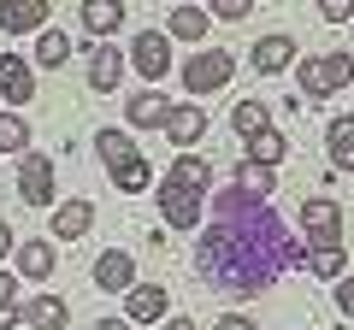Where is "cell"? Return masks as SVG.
<instances>
[{
	"label": "cell",
	"mask_w": 354,
	"mask_h": 330,
	"mask_svg": "<svg viewBox=\"0 0 354 330\" xmlns=\"http://www.w3.org/2000/svg\"><path fill=\"white\" fill-rule=\"evenodd\" d=\"M307 266V242L290 236L272 201L248 189H213L207 195V230L195 248V271L218 295H266L283 271Z\"/></svg>",
	"instance_id": "1"
},
{
	"label": "cell",
	"mask_w": 354,
	"mask_h": 330,
	"mask_svg": "<svg viewBox=\"0 0 354 330\" xmlns=\"http://www.w3.org/2000/svg\"><path fill=\"white\" fill-rule=\"evenodd\" d=\"M230 77H236V53H225V48H201V53L183 59V89H189L195 101L213 95V89H225Z\"/></svg>",
	"instance_id": "2"
},
{
	"label": "cell",
	"mask_w": 354,
	"mask_h": 330,
	"mask_svg": "<svg viewBox=\"0 0 354 330\" xmlns=\"http://www.w3.org/2000/svg\"><path fill=\"white\" fill-rule=\"evenodd\" d=\"M160 218L171 230H201V213H207V195L189 189V183H177V177H160Z\"/></svg>",
	"instance_id": "3"
},
{
	"label": "cell",
	"mask_w": 354,
	"mask_h": 330,
	"mask_svg": "<svg viewBox=\"0 0 354 330\" xmlns=\"http://www.w3.org/2000/svg\"><path fill=\"white\" fill-rule=\"evenodd\" d=\"M130 65L148 77V89H160V77H171V36H160V30H142V36L130 41Z\"/></svg>",
	"instance_id": "4"
},
{
	"label": "cell",
	"mask_w": 354,
	"mask_h": 330,
	"mask_svg": "<svg viewBox=\"0 0 354 330\" xmlns=\"http://www.w3.org/2000/svg\"><path fill=\"white\" fill-rule=\"evenodd\" d=\"M18 195H24V206H53V159L48 153H24L18 159Z\"/></svg>",
	"instance_id": "5"
},
{
	"label": "cell",
	"mask_w": 354,
	"mask_h": 330,
	"mask_svg": "<svg viewBox=\"0 0 354 330\" xmlns=\"http://www.w3.org/2000/svg\"><path fill=\"white\" fill-rule=\"evenodd\" d=\"M301 230H307V242H342V206L330 195H307L301 201Z\"/></svg>",
	"instance_id": "6"
},
{
	"label": "cell",
	"mask_w": 354,
	"mask_h": 330,
	"mask_svg": "<svg viewBox=\"0 0 354 330\" xmlns=\"http://www.w3.org/2000/svg\"><path fill=\"white\" fill-rule=\"evenodd\" d=\"M165 136H171V148L189 153L195 142L207 136V106H201V101H177L171 113H165Z\"/></svg>",
	"instance_id": "7"
},
{
	"label": "cell",
	"mask_w": 354,
	"mask_h": 330,
	"mask_svg": "<svg viewBox=\"0 0 354 330\" xmlns=\"http://www.w3.org/2000/svg\"><path fill=\"white\" fill-rule=\"evenodd\" d=\"M48 12H53V0H0V30L6 36H30V30H48Z\"/></svg>",
	"instance_id": "8"
},
{
	"label": "cell",
	"mask_w": 354,
	"mask_h": 330,
	"mask_svg": "<svg viewBox=\"0 0 354 330\" xmlns=\"http://www.w3.org/2000/svg\"><path fill=\"white\" fill-rule=\"evenodd\" d=\"M124 318L130 324H160V318H171V295H165L160 283H136V289L124 295Z\"/></svg>",
	"instance_id": "9"
},
{
	"label": "cell",
	"mask_w": 354,
	"mask_h": 330,
	"mask_svg": "<svg viewBox=\"0 0 354 330\" xmlns=\"http://www.w3.org/2000/svg\"><path fill=\"white\" fill-rule=\"evenodd\" d=\"M95 283H101L106 295H130L136 289V260H130L124 248H106V254L95 260Z\"/></svg>",
	"instance_id": "10"
},
{
	"label": "cell",
	"mask_w": 354,
	"mask_h": 330,
	"mask_svg": "<svg viewBox=\"0 0 354 330\" xmlns=\"http://www.w3.org/2000/svg\"><path fill=\"white\" fill-rule=\"evenodd\" d=\"M0 95L6 101H36V71H30L24 53H0Z\"/></svg>",
	"instance_id": "11"
},
{
	"label": "cell",
	"mask_w": 354,
	"mask_h": 330,
	"mask_svg": "<svg viewBox=\"0 0 354 330\" xmlns=\"http://www.w3.org/2000/svg\"><path fill=\"white\" fill-rule=\"evenodd\" d=\"M248 65H254V71H266V77L290 71V65H295V41H290V36H260V41L248 48Z\"/></svg>",
	"instance_id": "12"
},
{
	"label": "cell",
	"mask_w": 354,
	"mask_h": 330,
	"mask_svg": "<svg viewBox=\"0 0 354 330\" xmlns=\"http://www.w3.org/2000/svg\"><path fill=\"white\" fill-rule=\"evenodd\" d=\"M88 224H95V206H88L83 195H71V201L53 206V242H77V236H88Z\"/></svg>",
	"instance_id": "13"
},
{
	"label": "cell",
	"mask_w": 354,
	"mask_h": 330,
	"mask_svg": "<svg viewBox=\"0 0 354 330\" xmlns=\"http://www.w3.org/2000/svg\"><path fill=\"white\" fill-rule=\"evenodd\" d=\"M118 77H124V53L113 48V41H95L88 48V89H118Z\"/></svg>",
	"instance_id": "14"
},
{
	"label": "cell",
	"mask_w": 354,
	"mask_h": 330,
	"mask_svg": "<svg viewBox=\"0 0 354 330\" xmlns=\"http://www.w3.org/2000/svg\"><path fill=\"white\" fill-rule=\"evenodd\" d=\"M83 30L95 41H113L124 30V0H83Z\"/></svg>",
	"instance_id": "15"
},
{
	"label": "cell",
	"mask_w": 354,
	"mask_h": 330,
	"mask_svg": "<svg viewBox=\"0 0 354 330\" xmlns=\"http://www.w3.org/2000/svg\"><path fill=\"white\" fill-rule=\"evenodd\" d=\"M171 106H177V101H165L160 89H136V95L124 101V118H130L136 130H148V124H160V130H165V113H171Z\"/></svg>",
	"instance_id": "16"
},
{
	"label": "cell",
	"mask_w": 354,
	"mask_h": 330,
	"mask_svg": "<svg viewBox=\"0 0 354 330\" xmlns=\"http://www.w3.org/2000/svg\"><path fill=\"white\" fill-rule=\"evenodd\" d=\"M18 278H30V283H41V278H53V266H59V254H53V242H18Z\"/></svg>",
	"instance_id": "17"
},
{
	"label": "cell",
	"mask_w": 354,
	"mask_h": 330,
	"mask_svg": "<svg viewBox=\"0 0 354 330\" xmlns=\"http://www.w3.org/2000/svg\"><path fill=\"white\" fill-rule=\"evenodd\" d=\"M24 324H36V330H65V324H71V307H65L59 295H36V301H24Z\"/></svg>",
	"instance_id": "18"
},
{
	"label": "cell",
	"mask_w": 354,
	"mask_h": 330,
	"mask_svg": "<svg viewBox=\"0 0 354 330\" xmlns=\"http://www.w3.org/2000/svg\"><path fill=\"white\" fill-rule=\"evenodd\" d=\"M207 30H213V12H207V6H177L171 24H165V36H177V41H207Z\"/></svg>",
	"instance_id": "19"
},
{
	"label": "cell",
	"mask_w": 354,
	"mask_h": 330,
	"mask_svg": "<svg viewBox=\"0 0 354 330\" xmlns=\"http://www.w3.org/2000/svg\"><path fill=\"white\" fill-rule=\"evenodd\" d=\"M325 142H330V165H337V171H354V113L330 118Z\"/></svg>",
	"instance_id": "20"
},
{
	"label": "cell",
	"mask_w": 354,
	"mask_h": 330,
	"mask_svg": "<svg viewBox=\"0 0 354 330\" xmlns=\"http://www.w3.org/2000/svg\"><path fill=\"white\" fill-rule=\"evenodd\" d=\"M342 242H307V271H313V278H325V283H337L342 278Z\"/></svg>",
	"instance_id": "21"
},
{
	"label": "cell",
	"mask_w": 354,
	"mask_h": 330,
	"mask_svg": "<svg viewBox=\"0 0 354 330\" xmlns=\"http://www.w3.org/2000/svg\"><path fill=\"white\" fill-rule=\"evenodd\" d=\"M165 177H177V183H189V189L213 195V165H207L201 153H177V159H171V171H165Z\"/></svg>",
	"instance_id": "22"
},
{
	"label": "cell",
	"mask_w": 354,
	"mask_h": 330,
	"mask_svg": "<svg viewBox=\"0 0 354 330\" xmlns=\"http://www.w3.org/2000/svg\"><path fill=\"white\" fill-rule=\"evenodd\" d=\"M148 183H153V165L142 159V153H130L124 165H113V189H118V195H142Z\"/></svg>",
	"instance_id": "23"
},
{
	"label": "cell",
	"mask_w": 354,
	"mask_h": 330,
	"mask_svg": "<svg viewBox=\"0 0 354 330\" xmlns=\"http://www.w3.org/2000/svg\"><path fill=\"white\" fill-rule=\"evenodd\" d=\"M0 153H18V159L30 153V118L12 113V106L0 113Z\"/></svg>",
	"instance_id": "24"
},
{
	"label": "cell",
	"mask_w": 354,
	"mask_h": 330,
	"mask_svg": "<svg viewBox=\"0 0 354 330\" xmlns=\"http://www.w3.org/2000/svg\"><path fill=\"white\" fill-rule=\"evenodd\" d=\"M65 59H71V36H65V30H41V36H36V65L65 71Z\"/></svg>",
	"instance_id": "25"
},
{
	"label": "cell",
	"mask_w": 354,
	"mask_h": 330,
	"mask_svg": "<svg viewBox=\"0 0 354 330\" xmlns=\"http://www.w3.org/2000/svg\"><path fill=\"white\" fill-rule=\"evenodd\" d=\"M236 189H248V195H272V189H278V165L242 159V165H236Z\"/></svg>",
	"instance_id": "26"
},
{
	"label": "cell",
	"mask_w": 354,
	"mask_h": 330,
	"mask_svg": "<svg viewBox=\"0 0 354 330\" xmlns=\"http://www.w3.org/2000/svg\"><path fill=\"white\" fill-rule=\"evenodd\" d=\"M230 130H236L242 142H254L260 130H272V124H266V106L260 101H236V106H230Z\"/></svg>",
	"instance_id": "27"
},
{
	"label": "cell",
	"mask_w": 354,
	"mask_h": 330,
	"mask_svg": "<svg viewBox=\"0 0 354 330\" xmlns=\"http://www.w3.org/2000/svg\"><path fill=\"white\" fill-rule=\"evenodd\" d=\"M295 83H301V95H307V101H330L325 59H295Z\"/></svg>",
	"instance_id": "28"
},
{
	"label": "cell",
	"mask_w": 354,
	"mask_h": 330,
	"mask_svg": "<svg viewBox=\"0 0 354 330\" xmlns=\"http://www.w3.org/2000/svg\"><path fill=\"white\" fill-rule=\"evenodd\" d=\"M283 153H290V142H283L278 130H260V136L248 142V153H242V159H260V165H278Z\"/></svg>",
	"instance_id": "29"
},
{
	"label": "cell",
	"mask_w": 354,
	"mask_h": 330,
	"mask_svg": "<svg viewBox=\"0 0 354 330\" xmlns=\"http://www.w3.org/2000/svg\"><path fill=\"white\" fill-rule=\"evenodd\" d=\"M95 153H101V159H106V171H113V165H124L136 148H130V136H124V130H101V136H95Z\"/></svg>",
	"instance_id": "30"
},
{
	"label": "cell",
	"mask_w": 354,
	"mask_h": 330,
	"mask_svg": "<svg viewBox=\"0 0 354 330\" xmlns=\"http://www.w3.org/2000/svg\"><path fill=\"white\" fill-rule=\"evenodd\" d=\"M319 59H325V83H330V95L354 83V53H319Z\"/></svg>",
	"instance_id": "31"
},
{
	"label": "cell",
	"mask_w": 354,
	"mask_h": 330,
	"mask_svg": "<svg viewBox=\"0 0 354 330\" xmlns=\"http://www.w3.org/2000/svg\"><path fill=\"white\" fill-rule=\"evenodd\" d=\"M207 6H213V18H225V24H236V18L254 12V0H207Z\"/></svg>",
	"instance_id": "32"
},
{
	"label": "cell",
	"mask_w": 354,
	"mask_h": 330,
	"mask_svg": "<svg viewBox=\"0 0 354 330\" xmlns=\"http://www.w3.org/2000/svg\"><path fill=\"white\" fill-rule=\"evenodd\" d=\"M348 12H354V0H319V18H325V24H342Z\"/></svg>",
	"instance_id": "33"
},
{
	"label": "cell",
	"mask_w": 354,
	"mask_h": 330,
	"mask_svg": "<svg viewBox=\"0 0 354 330\" xmlns=\"http://www.w3.org/2000/svg\"><path fill=\"white\" fill-rule=\"evenodd\" d=\"M337 307L354 318V278H337Z\"/></svg>",
	"instance_id": "34"
},
{
	"label": "cell",
	"mask_w": 354,
	"mask_h": 330,
	"mask_svg": "<svg viewBox=\"0 0 354 330\" xmlns=\"http://www.w3.org/2000/svg\"><path fill=\"white\" fill-rule=\"evenodd\" d=\"M213 330H260V324H254V318H242V313H225Z\"/></svg>",
	"instance_id": "35"
},
{
	"label": "cell",
	"mask_w": 354,
	"mask_h": 330,
	"mask_svg": "<svg viewBox=\"0 0 354 330\" xmlns=\"http://www.w3.org/2000/svg\"><path fill=\"white\" fill-rule=\"evenodd\" d=\"M18 324H24V307H18V301L0 307V330H18Z\"/></svg>",
	"instance_id": "36"
},
{
	"label": "cell",
	"mask_w": 354,
	"mask_h": 330,
	"mask_svg": "<svg viewBox=\"0 0 354 330\" xmlns=\"http://www.w3.org/2000/svg\"><path fill=\"white\" fill-rule=\"evenodd\" d=\"M12 289H18V283H12V271H0V307H12Z\"/></svg>",
	"instance_id": "37"
},
{
	"label": "cell",
	"mask_w": 354,
	"mask_h": 330,
	"mask_svg": "<svg viewBox=\"0 0 354 330\" xmlns=\"http://www.w3.org/2000/svg\"><path fill=\"white\" fill-rule=\"evenodd\" d=\"M6 254H18V242H12V230L0 224V260H6Z\"/></svg>",
	"instance_id": "38"
},
{
	"label": "cell",
	"mask_w": 354,
	"mask_h": 330,
	"mask_svg": "<svg viewBox=\"0 0 354 330\" xmlns=\"http://www.w3.org/2000/svg\"><path fill=\"white\" fill-rule=\"evenodd\" d=\"M95 330H130V318H101Z\"/></svg>",
	"instance_id": "39"
},
{
	"label": "cell",
	"mask_w": 354,
	"mask_h": 330,
	"mask_svg": "<svg viewBox=\"0 0 354 330\" xmlns=\"http://www.w3.org/2000/svg\"><path fill=\"white\" fill-rule=\"evenodd\" d=\"M165 330H195V318H165Z\"/></svg>",
	"instance_id": "40"
}]
</instances>
